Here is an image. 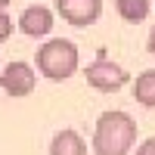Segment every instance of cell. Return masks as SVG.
<instances>
[{
    "instance_id": "obj_1",
    "label": "cell",
    "mask_w": 155,
    "mask_h": 155,
    "mask_svg": "<svg viewBox=\"0 0 155 155\" xmlns=\"http://www.w3.org/2000/svg\"><path fill=\"white\" fill-rule=\"evenodd\" d=\"M137 121L121 109H109L96 118L93 127V152L96 155H134Z\"/></svg>"
},
{
    "instance_id": "obj_2",
    "label": "cell",
    "mask_w": 155,
    "mask_h": 155,
    "mask_svg": "<svg viewBox=\"0 0 155 155\" xmlns=\"http://www.w3.org/2000/svg\"><path fill=\"white\" fill-rule=\"evenodd\" d=\"M81 65V56H78V47L65 37H53L37 50V71L50 81H68Z\"/></svg>"
},
{
    "instance_id": "obj_3",
    "label": "cell",
    "mask_w": 155,
    "mask_h": 155,
    "mask_svg": "<svg viewBox=\"0 0 155 155\" xmlns=\"http://www.w3.org/2000/svg\"><path fill=\"white\" fill-rule=\"evenodd\" d=\"M84 78H87V84L93 90H99V93H118V90L127 87V81H130V74L124 71V65H118V62H112L106 56L90 62L84 68Z\"/></svg>"
},
{
    "instance_id": "obj_4",
    "label": "cell",
    "mask_w": 155,
    "mask_h": 155,
    "mask_svg": "<svg viewBox=\"0 0 155 155\" xmlns=\"http://www.w3.org/2000/svg\"><path fill=\"white\" fill-rule=\"evenodd\" d=\"M56 12L62 16V22L74 25V28H87V25L99 22L102 0H56Z\"/></svg>"
},
{
    "instance_id": "obj_5",
    "label": "cell",
    "mask_w": 155,
    "mask_h": 155,
    "mask_svg": "<svg viewBox=\"0 0 155 155\" xmlns=\"http://www.w3.org/2000/svg\"><path fill=\"white\" fill-rule=\"evenodd\" d=\"M34 84H37V71L28 62H9L0 71V87L9 96H28V93H34Z\"/></svg>"
},
{
    "instance_id": "obj_6",
    "label": "cell",
    "mask_w": 155,
    "mask_h": 155,
    "mask_svg": "<svg viewBox=\"0 0 155 155\" xmlns=\"http://www.w3.org/2000/svg\"><path fill=\"white\" fill-rule=\"evenodd\" d=\"M19 31L28 34V37H47L53 31V9L47 6H25L22 16H19Z\"/></svg>"
},
{
    "instance_id": "obj_7",
    "label": "cell",
    "mask_w": 155,
    "mask_h": 155,
    "mask_svg": "<svg viewBox=\"0 0 155 155\" xmlns=\"http://www.w3.org/2000/svg\"><path fill=\"white\" fill-rule=\"evenodd\" d=\"M50 155H87V143L84 137L71 130V127H65V130H59L53 137V143H50Z\"/></svg>"
},
{
    "instance_id": "obj_8",
    "label": "cell",
    "mask_w": 155,
    "mask_h": 155,
    "mask_svg": "<svg viewBox=\"0 0 155 155\" xmlns=\"http://www.w3.org/2000/svg\"><path fill=\"white\" fill-rule=\"evenodd\" d=\"M115 9L118 16L130 25H140L149 19V9H152V0H115Z\"/></svg>"
},
{
    "instance_id": "obj_9",
    "label": "cell",
    "mask_w": 155,
    "mask_h": 155,
    "mask_svg": "<svg viewBox=\"0 0 155 155\" xmlns=\"http://www.w3.org/2000/svg\"><path fill=\"white\" fill-rule=\"evenodd\" d=\"M134 99L146 109H155V68H146L134 81Z\"/></svg>"
},
{
    "instance_id": "obj_10",
    "label": "cell",
    "mask_w": 155,
    "mask_h": 155,
    "mask_svg": "<svg viewBox=\"0 0 155 155\" xmlns=\"http://www.w3.org/2000/svg\"><path fill=\"white\" fill-rule=\"evenodd\" d=\"M9 34H12V19L6 16L3 9H0V44H3V41H9Z\"/></svg>"
},
{
    "instance_id": "obj_11",
    "label": "cell",
    "mask_w": 155,
    "mask_h": 155,
    "mask_svg": "<svg viewBox=\"0 0 155 155\" xmlns=\"http://www.w3.org/2000/svg\"><path fill=\"white\" fill-rule=\"evenodd\" d=\"M134 155H155V137H149V140H143L137 149H134Z\"/></svg>"
},
{
    "instance_id": "obj_12",
    "label": "cell",
    "mask_w": 155,
    "mask_h": 155,
    "mask_svg": "<svg viewBox=\"0 0 155 155\" xmlns=\"http://www.w3.org/2000/svg\"><path fill=\"white\" fill-rule=\"evenodd\" d=\"M146 50H149V53H152V56H155V28H152V31H149V41H146Z\"/></svg>"
},
{
    "instance_id": "obj_13",
    "label": "cell",
    "mask_w": 155,
    "mask_h": 155,
    "mask_svg": "<svg viewBox=\"0 0 155 155\" xmlns=\"http://www.w3.org/2000/svg\"><path fill=\"white\" fill-rule=\"evenodd\" d=\"M12 3V0H0V9H3V6H9Z\"/></svg>"
},
{
    "instance_id": "obj_14",
    "label": "cell",
    "mask_w": 155,
    "mask_h": 155,
    "mask_svg": "<svg viewBox=\"0 0 155 155\" xmlns=\"http://www.w3.org/2000/svg\"><path fill=\"white\" fill-rule=\"evenodd\" d=\"M152 6H155V0H152Z\"/></svg>"
}]
</instances>
